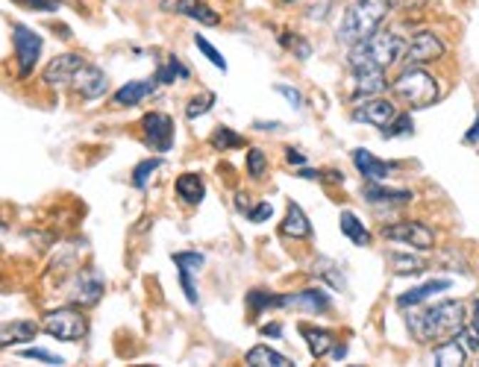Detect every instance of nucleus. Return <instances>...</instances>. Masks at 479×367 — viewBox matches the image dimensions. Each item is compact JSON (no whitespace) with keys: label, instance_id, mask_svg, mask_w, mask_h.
<instances>
[{"label":"nucleus","instance_id":"obj_48","mask_svg":"<svg viewBox=\"0 0 479 367\" xmlns=\"http://www.w3.org/2000/svg\"><path fill=\"white\" fill-rule=\"evenodd\" d=\"M462 141H465V144H479V115H476V120H473V127L462 135Z\"/></svg>","mask_w":479,"mask_h":367},{"label":"nucleus","instance_id":"obj_47","mask_svg":"<svg viewBox=\"0 0 479 367\" xmlns=\"http://www.w3.org/2000/svg\"><path fill=\"white\" fill-rule=\"evenodd\" d=\"M235 209H238V212H242L244 217L250 214V209H253V200L247 197V194H244V191H238V194H235Z\"/></svg>","mask_w":479,"mask_h":367},{"label":"nucleus","instance_id":"obj_24","mask_svg":"<svg viewBox=\"0 0 479 367\" xmlns=\"http://www.w3.org/2000/svg\"><path fill=\"white\" fill-rule=\"evenodd\" d=\"M177 12L203 24V27H218L221 24V15L215 12L209 4H203V0H177Z\"/></svg>","mask_w":479,"mask_h":367},{"label":"nucleus","instance_id":"obj_40","mask_svg":"<svg viewBox=\"0 0 479 367\" xmlns=\"http://www.w3.org/2000/svg\"><path fill=\"white\" fill-rule=\"evenodd\" d=\"M171 259H174V264H177V267H188V271H195V274H197L200 267L206 264V256H203V253H195V250H185V253H174Z\"/></svg>","mask_w":479,"mask_h":367},{"label":"nucleus","instance_id":"obj_19","mask_svg":"<svg viewBox=\"0 0 479 367\" xmlns=\"http://www.w3.org/2000/svg\"><path fill=\"white\" fill-rule=\"evenodd\" d=\"M300 335L306 341L309 353H312V358H329L335 344H339V341H335V332L321 329V326H300Z\"/></svg>","mask_w":479,"mask_h":367},{"label":"nucleus","instance_id":"obj_50","mask_svg":"<svg viewBox=\"0 0 479 367\" xmlns=\"http://www.w3.org/2000/svg\"><path fill=\"white\" fill-rule=\"evenodd\" d=\"M253 127H256V130H262V133H271V130H282V124H279V120H274V124H271V120H256Z\"/></svg>","mask_w":479,"mask_h":367},{"label":"nucleus","instance_id":"obj_11","mask_svg":"<svg viewBox=\"0 0 479 367\" xmlns=\"http://www.w3.org/2000/svg\"><path fill=\"white\" fill-rule=\"evenodd\" d=\"M279 309H297L306 314H324L332 309V297L324 288H303L292 294H279Z\"/></svg>","mask_w":479,"mask_h":367},{"label":"nucleus","instance_id":"obj_51","mask_svg":"<svg viewBox=\"0 0 479 367\" xmlns=\"http://www.w3.org/2000/svg\"><path fill=\"white\" fill-rule=\"evenodd\" d=\"M321 180H326V182H335V185H339V182H344V177L339 174V170H326V174H321Z\"/></svg>","mask_w":479,"mask_h":367},{"label":"nucleus","instance_id":"obj_30","mask_svg":"<svg viewBox=\"0 0 479 367\" xmlns=\"http://www.w3.org/2000/svg\"><path fill=\"white\" fill-rule=\"evenodd\" d=\"M209 144H212L218 153H227V150H235V147H244V138L238 135L232 127H215Z\"/></svg>","mask_w":479,"mask_h":367},{"label":"nucleus","instance_id":"obj_10","mask_svg":"<svg viewBox=\"0 0 479 367\" xmlns=\"http://www.w3.org/2000/svg\"><path fill=\"white\" fill-rule=\"evenodd\" d=\"M397 115H400L397 106H394L391 100H386L382 94L365 97V100H359V103L353 106V120H359V124H371V127H376V130H386Z\"/></svg>","mask_w":479,"mask_h":367},{"label":"nucleus","instance_id":"obj_46","mask_svg":"<svg viewBox=\"0 0 479 367\" xmlns=\"http://www.w3.org/2000/svg\"><path fill=\"white\" fill-rule=\"evenodd\" d=\"M285 162H289L292 167H306V153L303 150H297V147H285Z\"/></svg>","mask_w":479,"mask_h":367},{"label":"nucleus","instance_id":"obj_27","mask_svg":"<svg viewBox=\"0 0 479 367\" xmlns=\"http://www.w3.org/2000/svg\"><path fill=\"white\" fill-rule=\"evenodd\" d=\"M341 232H344V238H350L356 244V247H368L371 244V232L362 220H359L356 212H341Z\"/></svg>","mask_w":479,"mask_h":367},{"label":"nucleus","instance_id":"obj_14","mask_svg":"<svg viewBox=\"0 0 479 367\" xmlns=\"http://www.w3.org/2000/svg\"><path fill=\"white\" fill-rule=\"evenodd\" d=\"M391 83L386 77V68H362L353 71V97L356 100H365V97H376L382 94Z\"/></svg>","mask_w":479,"mask_h":367},{"label":"nucleus","instance_id":"obj_28","mask_svg":"<svg viewBox=\"0 0 479 367\" xmlns=\"http://www.w3.org/2000/svg\"><path fill=\"white\" fill-rule=\"evenodd\" d=\"M312 274L318 276V279H324L329 288H335V291H341L347 282H344V274H341V267L335 264L332 259H315V264H312Z\"/></svg>","mask_w":479,"mask_h":367},{"label":"nucleus","instance_id":"obj_43","mask_svg":"<svg viewBox=\"0 0 479 367\" xmlns=\"http://www.w3.org/2000/svg\"><path fill=\"white\" fill-rule=\"evenodd\" d=\"M15 4L27 6V9H36V12H56L62 6L59 0H15Z\"/></svg>","mask_w":479,"mask_h":367},{"label":"nucleus","instance_id":"obj_41","mask_svg":"<svg viewBox=\"0 0 479 367\" xmlns=\"http://www.w3.org/2000/svg\"><path fill=\"white\" fill-rule=\"evenodd\" d=\"M21 356H24V358H36V361H44V364H65V358H62V356H56V353H47V350H41V347H27V350H21Z\"/></svg>","mask_w":479,"mask_h":367},{"label":"nucleus","instance_id":"obj_37","mask_svg":"<svg viewBox=\"0 0 479 367\" xmlns=\"http://www.w3.org/2000/svg\"><path fill=\"white\" fill-rule=\"evenodd\" d=\"M265 170H268V156L259 150V147H250L247 150V174L253 180H262L265 177Z\"/></svg>","mask_w":479,"mask_h":367},{"label":"nucleus","instance_id":"obj_55","mask_svg":"<svg viewBox=\"0 0 479 367\" xmlns=\"http://www.w3.org/2000/svg\"><path fill=\"white\" fill-rule=\"evenodd\" d=\"M4 227H6V224H4V217H0V229H4Z\"/></svg>","mask_w":479,"mask_h":367},{"label":"nucleus","instance_id":"obj_36","mask_svg":"<svg viewBox=\"0 0 479 367\" xmlns=\"http://www.w3.org/2000/svg\"><path fill=\"white\" fill-rule=\"evenodd\" d=\"M195 44H197V51L215 65V68H218V71H227V59L221 56V51H218V47H215L209 38H203V36H195Z\"/></svg>","mask_w":479,"mask_h":367},{"label":"nucleus","instance_id":"obj_4","mask_svg":"<svg viewBox=\"0 0 479 367\" xmlns=\"http://www.w3.org/2000/svg\"><path fill=\"white\" fill-rule=\"evenodd\" d=\"M391 91L397 100H403L409 109H429L433 103H438V97H441L438 80L423 68L400 71V77L391 83Z\"/></svg>","mask_w":479,"mask_h":367},{"label":"nucleus","instance_id":"obj_49","mask_svg":"<svg viewBox=\"0 0 479 367\" xmlns=\"http://www.w3.org/2000/svg\"><path fill=\"white\" fill-rule=\"evenodd\" d=\"M259 332L265 335V338H279V335H282V326H279V324H265V326H259Z\"/></svg>","mask_w":479,"mask_h":367},{"label":"nucleus","instance_id":"obj_15","mask_svg":"<svg viewBox=\"0 0 479 367\" xmlns=\"http://www.w3.org/2000/svg\"><path fill=\"white\" fill-rule=\"evenodd\" d=\"M103 276L98 271H83L74 285H71V303H77V306H94L101 297H103Z\"/></svg>","mask_w":479,"mask_h":367},{"label":"nucleus","instance_id":"obj_18","mask_svg":"<svg viewBox=\"0 0 479 367\" xmlns=\"http://www.w3.org/2000/svg\"><path fill=\"white\" fill-rule=\"evenodd\" d=\"M279 235L282 238H294V241H306L309 235H312V224H309L306 212L297 203H289V209H285V217L279 224Z\"/></svg>","mask_w":479,"mask_h":367},{"label":"nucleus","instance_id":"obj_9","mask_svg":"<svg viewBox=\"0 0 479 367\" xmlns=\"http://www.w3.org/2000/svg\"><path fill=\"white\" fill-rule=\"evenodd\" d=\"M141 133H145L150 150L168 153L174 147V118L165 112H148L141 118Z\"/></svg>","mask_w":479,"mask_h":367},{"label":"nucleus","instance_id":"obj_34","mask_svg":"<svg viewBox=\"0 0 479 367\" xmlns=\"http://www.w3.org/2000/svg\"><path fill=\"white\" fill-rule=\"evenodd\" d=\"M279 44H282L289 53H294L297 59H309V56H312V44H309L303 36H294V33H282V36H279Z\"/></svg>","mask_w":479,"mask_h":367},{"label":"nucleus","instance_id":"obj_54","mask_svg":"<svg viewBox=\"0 0 479 367\" xmlns=\"http://www.w3.org/2000/svg\"><path fill=\"white\" fill-rule=\"evenodd\" d=\"M279 4H294V0H279Z\"/></svg>","mask_w":479,"mask_h":367},{"label":"nucleus","instance_id":"obj_2","mask_svg":"<svg viewBox=\"0 0 479 367\" xmlns=\"http://www.w3.org/2000/svg\"><path fill=\"white\" fill-rule=\"evenodd\" d=\"M406 53V38L388 30H376L365 41H359L350 47L347 65L350 71H362V68H391L403 59Z\"/></svg>","mask_w":479,"mask_h":367},{"label":"nucleus","instance_id":"obj_31","mask_svg":"<svg viewBox=\"0 0 479 367\" xmlns=\"http://www.w3.org/2000/svg\"><path fill=\"white\" fill-rule=\"evenodd\" d=\"M247 309H250L253 314H262L265 309H279V294H271V291H265V288H253V291L247 294Z\"/></svg>","mask_w":479,"mask_h":367},{"label":"nucleus","instance_id":"obj_23","mask_svg":"<svg viewBox=\"0 0 479 367\" xmlns=\"http://www.w3.org/2000/svg\"><path fill=\"white\" fill-rule=\"evenodd\" d=\"M174 188H177V197L185 206H200L203 197H206V185H203L200 174H182V177H177Z\"/></svg>","mask_w":479,"mask_h":367},{"label":"nucleus","instance_id":"obj_52","mask_svg":"<svg viewBox=\"0 0 479 367\" xmlns=\"http://www.w3.org/2000/svg\"><path fill=\"white\" fill-rule=\"evenodd\" d=\"M470 329L479 335V300L473 303V317H470Z\"/></svg>","mask_w":479,"mask_h":367},{"label":"nucleus","instance_id":"obj_25","mask_svg":"<svg viewBox=\"0 0 479 367\" xmlns=\"http://www.w3.org/2000/svg\"><path fill=\"white\" fill-rule=\"evenodd\" d=\"M433 358H436V364H441V367H459V364L468 361V347L462 344L459 338H450V341H444V344L436 347Z\"/></svg>","mask_w":479,"mask_h":367},{"label":"nucleus","instance_id":"obj_53","mask_svg":"<svg viewBox=\"0 0 479 367\" xmlns=\"http://www.w3.org/2000/svg\"><path fill=\"white\" fill-rule=\"evenodd\" d=\"M344 356H347V347H344V344H335V350H332V356H329V358H335V361H341Z\"/></svg>","mask_w":479,"mask_h":367},{"label":"nucleus","instance_id":"obj_32","mask_svg":"<svg viewBox=\"0 0 479 367\" xmlns=\"http://www.w3.org/2000/svg\"><path fill=\"white\" fill-rule=\"evenodd\" d=\"M388 262H391V267H394V274H400V276L421 274L423 267H426L421 259H415V256H403V253H391V256H388Z\"/></svg>","mask_w":479,"mask_h":367},{"label":"nucleus","instance_id":"obj_5","mask_svg":"<svg viewBox=\"0 0 479 367\" xmlns=\"http://www.w3.org/2000/svg\"><path fill=\"white\" fill-rule=\"evenodd\" d=\"M41 329L51 338H56V341H80L88 332V321H86V314L80 309L65 306V309L47 311L44 321H41Z\"/></svg>","mask_w":479,"mask_h":367},{"label":"nucleus","instance_id":"obj_20","mask_svg":"<svg viewBox=\"0 0 479 367\" xmlns=\"http://www.w3.org/2000/svg\"><path fill=\"white\" fill-rule=\"evenodd\" d=\"M38 335V324L33 321H12V324H0V350H9L18 344H27Z\"/></svg>","mask_w":479,"mask_h":367},{"label":"nucleus","instance_id":"obj_26","mask_svg":"<svg viewBox=\"0 0 479 367\" xmlns=\"http://www.w3.org/2000/svg\"><path fill=\"white\" fill-rule=\"evenodd\" d=\"M244 361H247V364H253V367H292V358H289V356L277 353V350H274V347H268V344L253 347V350L244 356Z\"/></svg>","mask_w":479,"mask_h":367},{"label":"nucleus","instance_id":"obj_29","mask_svg":"<svg viewBox=\"0 0 479 367\" xmlns=\"http://www.w3.org/2000/svg\"><path fill=\"white\" fill-rule=\"evenodd\" d=\"M153 77H156L159 86H171V83H177V80H188V77H191V71H188L177 56H168L165 65L153 73Z\"/></svg>","mask_w":479,"mask_h":367},{"label":"nucleus","instance_id":"obj_21","mask_svg":"<svg viewBox=\"0 0 479 367\" xmlns=\"http://www.w3.org/2000/svg\"><path fill=\"white\" fill-rule=\"evenodd\" d=\"M362 194H365V200L368 203H386V206H403V203H409L415 194L409 191V188H386V185H379V182H368L365 188H362Z\"/></svg>","mask_w":479,"mask_h":367},{"label":"nucleus","instance_id":"obj_7","mask_svg":"<svg viewBox=\"0 0 479 367\" xmlns=\"http://www.w3.org/2000/svg\"><path fill=\"white\" fill-rule=\"evenodd\" d=\"M12 44H15V59H18V77L27 80L33 68L38 65L44 41L33 27H27V24H12Z\"/></svg>","mask_w":479,"mask_h":367},{"label":"nucleus","instance_id":"obj_45","mask_svg":"<svg viewBox=\"0 0 479 367\" xmlns=\"http://www.w3.org/2000/svg\"><path fill=\"white\" fill-rule=\"evenodd\" d=\"M391 4V9H403V12H418V9H423L429 0H388Z\"/></svg>","mask_w":479,"mask_h":367},{"label":"nucleus","instance_id":"obj_6","mask_svg":"<svg viewBox=\"0 0 479 367\" xmlns=\"http://www.w3.org/2000/svg\"><path fill=\"white\" fill-rule=\"evenodd\" d=\"M444 53H447V44L441 41V36L433 30H421L406 41V53L400 62L406 68H423L429 62H438Z\"/></svg>","mask_w":479,"mask_h":367},{"label":"nucleus","instance_id":"obj_22","mask_svg":"<svg viewBox=\"0 0 479 367\" xmlns=\"http://www.w3.org/2000/svg\"><path fill=\"white\" fill-rule=\"evenodd\" d=\"M441 291H450V279H429V282H423V285H415V288H409L406 294H400L397 306H400V309L421 306V303H426L429 297H433V294H441Z\"/></svg>","mask_w":479,"mask_h":367},{"label":"nucleus","instance_id":"obj_42","mask_svg":"<svg viewBox=\"0 0 479 367\" xmlns=\"http://www.w3.org/2000/svg\"><path fill=\"white\" fill-rule=\"evenodd\" d=\"M274 91H277V94H282L285 100L292 103V109H303V94H300L294 86H285V83H279V86H274Z\"/></svg>","mask_w":479,"mask_h":367},{"label":"nucleus","instance_id":"obj_33","mask_svg":"<svg viewBox=\"0 0 479 367\" xmlns=\"http://www.w3.org/2000/svg\"><path fill=\"white\" fill-rule=\"evenodd\" d=\"M162 167V159H145V162H138L135 167H133V185L141 191V188H148V182H150V177L156 174V170Z\"/></svg>","mask_w":479,"mask_h":367},{"label":"nucleus","instance_id":"obj_13","mask_svg":"<svg viewBox=\"0 0 479 367\" xmlns=\"http://www.w3.org/2000/svg\"><path fill=\"white\" fill-rule=\"evenodd\" d=\"M86 65V59L80 53H62L56 59L47 62L44 73H41V80L51 86V88H59V86H71V80H74V73Z\"/></svg>","mask_w":479,"mask_h":367},{"label":"nucleus","instance_id":"obj_1","mask_svg":"<svg viewBox=\"0 0 479 367\" xmlns=\"http://www.w3.org/2000/svg\"><path fill=\"white\" fill-rule=\"evenodd\" d=\"M465 314H468V306L462 300H444L423 311H412L406 317V326H409V332L418 341L429 344V341L456 338L465 329Z\"/></svg>","mask_w":479,"mask_h":367},{"label":"nucleus","instance_id":"obj_12","mask_svg":"<svg viewBox=\"0 0 479 367\" xmlns=\"http://www.w3.org/2000/svg\"><path fill=\"white\" fill-rule=\"evenodd\" d=\"M71 86H74V91L83 97V100H101V97L109 91V77L103 73V68L86 62V65L74 73Z\"/></svg>","mask_w":479,"mask_h":367},{"label":"nucleus","instance_id":"obj_38","mask_svg":"<svg viewBox=\"0 0 479 367\" xmlns=\"http://www.w3.org/2000/svg\"><path fill=\"white\" fill-rule=\"evenodd\" d=\"M177 279L182 285V294H185V300L191 306H197V285H195V271H188V267H177Z\"/></svg>","mask_w":479,"mask_h":367},{"label":"nucleus","instance_id":"obj_17","mask_svg":"<svg viewBox=\"0 0 479 367\" xmlns=\"http://www.w3.org/2000/svg\"><path fill=\"white\" fill-rule=\"evenodd\" d=\"M156 77H150V80H133V83H124L121 88H118L115 94H112V103L115 106H138L141 100H148V97L156 91Z\"/></svg>","mask_w":479,"mask_h":367},{"label":"nucleus","instance_id":"obj_8","mask_svg":"<svg viewBox=\"0 0 479 367\" xmlns=\"http://www.w3.org/2000/svg\"><path fill=\"white\" fill-rule=\"evenodd\" d=\"M382 238L409 244V247H415L418 253H429L436 247V232L426 224H421V220H400V224L382 227Z\"/></svg>","mask_w":479,"mask_h":367},{"label":"nucleus","instance_id":"obj_16","mask_svg":"<svg viewBox=\"0 0 479 367\" xmlns=\"http://www.w3.org/2000/svg\"><path fill=\"white\" fill-rule=\"evenodd\" d=\"M353 165H356V170H359V174H362L368 182H382V180H386L391 170H394L391 162L376 159L371 150H365V147H356V150H353Z\"/></svg>","mask_w":479,"mask_h":367},{"label":"nucleus","instance_id":"obj_35","mask_svg":"<svg viewBox=\"0 0 479 367\" xmlns=\"http://www.w3.org/2000/svg\"><path fill=\"white\" fill-rule=\"evenodd\" d=\"M412 130H415V120H412V115H397L394 120H391V124L386 127V130H382V135H386V138H400V135H412Z\"/></svg>","mask_w":479,"mask_h":367},{"label":"nucleus","instance_id":"obj_39","mask_svg":"<svg viewBox=\"0 0 479 367\" xmlns=\"http://www.w3.org/2000/svg\"><path fill=\"white\" fill-rule=\"evenodd\" d=\"M212 103H215V94H197V97H191L188 106H185V118L195 120V118L206 115V112L212 109Z\"/></svg>","mask_w":479,"mask_h":367},{"label":"nucleus","instance_id":"obj_44","mask_svg":"<svg viewBox=\"0 0 479 367\" xmlns=\"http://www.w3.org/2000/svg\"><path fill=\"white\" fill-rule=\"evenodd\" d=\"M271 214H274V206H271L268 200H259V203L250 209L247 217H250V224H262V220H268Z\"/></svg>","mask_w":479,"mask_h":367},{"label":"nucleus","instance_id":"obj_3","mask_svg":"<svg viewBox=\"0 0 479 367\" xmlns=\"http://www.w3.org/2000/svg\"><path fill=\"white\" fill-rule=\"evenodd\" d=\"M391 12L388 0H353V4L344 9V18L339 24V41L341 44H359L368 36H374L382 24H386Z\"/></svg>","mask_w":479,"mask_h":367}]
</instances>
